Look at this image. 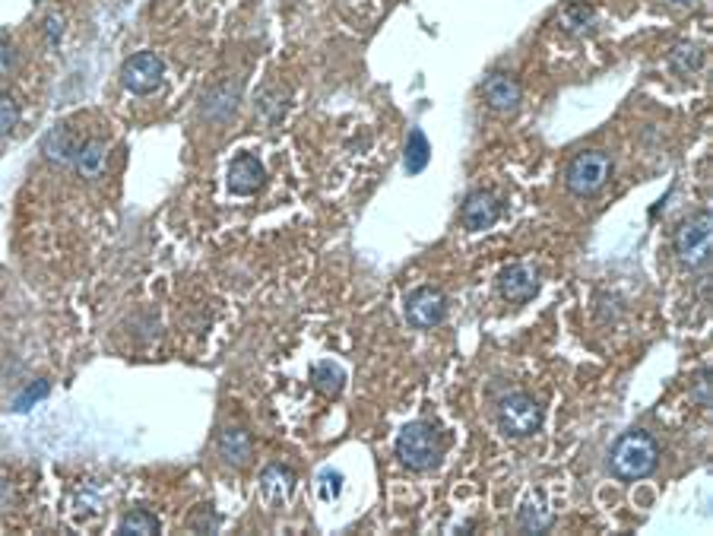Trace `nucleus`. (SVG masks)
<instances>
[{
    "mask_svg": "<svg viewBox=\"0 0 713 536\" xmlns=\"http://www.w3.org/2000/svg\"><path fill=\"white\" fill-rule=\"evenodd\" d=\"M660 448L647 432H628L612 448V470L622 479H644L656 470Z\"/></svg>",
    "mask_w": 713,
    "mask_h": 536,
    "instance_id": "1",
    "label": "nucleus"
},
{
    "mask_svg": "<svg viewBox=\"0 0 713 536\" xmlns=\"http://www.w3.org/2000/svg\"><path fill=\"white\" fill-rule=\"evenodd\" d=\"M397 457L400 464L412 473H425L438 464L441 457V438L428 422H409L397 438Z\"/></svg>",
    "mask_w": 713,
    "mask_h": 536,
    "instance_id": "2",
    "label": "nucleus"
},
{
    "mask_svg": "<svg viewBox=\"0 0 713 536\" xmlns=\"http://www.w3.org/2000/svg\"><path fill=\"white\" fill-rule=\"evenodd\" d=\"M710 232H713V219L710 213H694L685 223L675 229V254L679 261L691 270H701L710 264Z\"/></svg>",
    "mask_w": 713,
    "mask_h": 536,
    "instance_id": "3",
    "label": "nucleus"
},
{
    "mask_svg": "<svg viewBox=\"0 0 713 536\" xmlns=\"http://www.w3.org/2000/svg\"><path fill=\"white\" fill-rule=\"evenodd\" d=\"M542 425V406L530 394H508L498 406V429L511 438H530Z\"/></svg>",
    "mask_w": 713,
    "mask_h": 536,
    "instance_id": "4",
    "label": "nucleus"
},
{
    "mask_svg": "<svg viewBox=\"0 0 713 536\" xmlns=\"http://www.w3.org/2000/svg\"><path fill=\"white\" fill-rule=\"evenodd\" d=\"M609 175H612L609 156L599 153V150H587V153H580V156L571 159L568 172H565V184H568V191L577 194V197H593L609 181Z\"/></svg>",
    "mask_w": 713,
    "mask_h": 536,
    "instance_id": "5",
    "label": "nucleus"
},
{
    "mask_svg": "<svg viewBox=\"0 0 713 536\" xmlns=\"http://www.w3.org/2000/svg\"><path fill=\"white\" fill-rule=\"evenodd\" d=\"M121 83L134 96H153L165 83V64L156 51H137L130 54L121 67Z\"/></svg>",
    "mask_w": 713,
    "mask_h": 536,
    "instance_id": "6",
    "label": "nucleus"
},
{
    "mask_svg": "<svg viewBox=\"0 0 713 536\" xmlns=\"http://www.w3.org/2000/svg\"><path fill=\"white\" fill-rule=\"evenodd\" d=\"M406 318H409L412 327H419V330L438 327V324L447 318V299H444V292L431 289V286H422V289H416V292H409V299H406Z\"/></svg>",
    "mask_w": 713,
    "mask_h": 536,
    "instance_id": "7",
    "label": "nucleus"
},
{
    "mask_svg": "<svg viewBox=\"0 0 713 536\" xmlns=\"http://www.w3.org/2000/svg\"><path fill=\"white\" fill-rule=\"evenodd\" d=\"M267 181V172H264V162L251 153H238L232 162H229V172H225V184H229V191L238 194V197H251L264 188Z\"/></svg>",
    "mask_w": 713,
    "mask_h": 536,
    "instance_id": "8",
    "label": "nucleus"
},
{
    "mask_svg": "<svg viewBox=\"0 0 713 536\" xmlns=\"http://www.w3.org/2000/svg\"><path fill=\"white\" fill-rule=\"evenodd\" d=\"M520 96H523L520 83L511 77V73L495 70V73H489V77L482 80V99H485V105L495 108V112H501V115L517 112Z\"/></svg>",
    "mask_w": 713,
    "mask_h": 536,
    "instance_id": "9",
    "label": "nucleus"
},
{
    "mask_svg": "<svg viewBox=\"0 0 713 536\" xmlns=\"http://www.w3.org/2000/svg\"><path fill=\"white\" fill-rule=\"evenodd\" d=\"M498 292H501L508 302L523 305V302H530L533 295L539 292V276H536V270L527 267V264H511V267H504V270L498 273Z\"/></svg>",
    "mask_w": 713,
    "mask_h": 536,
    "instance_id": "10",
    "label": "nucleus"
},
{
    "mask_svg": "<svg viewBox=\"0 0 713 536\" xmlns=\"http://www.w3.org/2000/svg\"><path fill=\"white\" fill-rule=\"evenodd\" d=\"M241 102V83L232 80V83H219L216 89H210L203 96V105H200V112L206 121H213V124H222V121H229L235 115V108Z\"/></svg>",
    "mask_w": 713,
    "mask_h": 536,
    "instance_id": "11",
    "label": "nucleus"
},
{
    "mask_svg": "<svg viewBox=\"0 0 713 536\" xmlns=\"http://www.w3.org/2000/svg\"><path fill=\"white\" fill-rule=\"evenodd\" d=\"M463 226L469 232H485L498 223V200L489 191H473L463 203Z\"/></svg>",
    "mask_w": 713,
    "mask_h": 536,
    "instance_id": "12",
    "label": "nucleus"
},
{
    "mask_svg": "<svg viewBox=\"0 0 713 536\" xmlns=\"http://www.w3.org/2000/svg\"><path fill=\"white\" fill-rule=\"evenodd\" d=\"M77 150H80V137H77V131H73L70 124L54 127V131L45 134V140H42V153H45V159L54 162V165H67V162H73Z\"/></svg>",
    "mask_w": 713,
    "mask_h": 536,
    "instance_id": "13",
    "label": "nucleus"
},
{
    "mask_svg": "<svg viewBox=\"0 0 713 536\" xmlns=\"http://www.w3.org/2000/svg\"><path fill=\"white\" fill-rule=\"evenodd\" d=\"M216 448H219V457L225 460V464L245 467L254 445H251V435L245 429H238V425H225V429L219 432V438H216Z\"/></svg>",
    "mask_w": 713,
    "mask_h": 536,
    "instance_id": "14",
    "label": "nucleus"
},
{
    "mask_svg": "<svg viewBox=\"0 0 713 536\" xmlns=\"http://www.w3.org/2000/svg\"><path fill=\"white\" fill-rule=\"evenodd\" d=\"M105 159H108V143L105 140H86V143H80L77 156H73V165H77L80 178L99 181L105 175Z\"/></svg>",
    "mask_w": 713,
    "mask_h": 536,
    "instance_id": "15",
    "label": "nucleus"
},
{
    "mask_svg": "<svg viewBox=\"0 0 713 536\" xmlns=\"http://www.w3.org/2000/svg\"><path fill=\"white\" fill-rule=\"evenodd\" d=\"M289 489H292V473L286 467H267L260 473V492H264L267 502H273V505L283 502Z\"/></svg>",
    "mask_w": 713,
    "mask_h": 536,
    "instance_id": "16",
    "label": "nucleus"
},
{
    "mask_svg": "<svg viewBox=\"0 0 713 536\" xmlns=\"http://www.w3.org/2000/svg\"><path fill=\"white\" fill-rule=\"evenodd\" d=\"M311 381H314V387L324 397H336V394L343 391V384H346V372L336 362H321V365H314Z\"/></svg>",
    "mask_w": 713,
    "mask_h": 536,
    "instance_id": "17",
    "label": "nucleus"
},
{
    "mask_svg": "<svg viewBox=\"0 0 713 536\" xmlns=\"http://www.w3.org/2000/svg\"><path fill=\"white\" fill-rule=\"evenodd\" d=\"M593 20H596V13H593L590 4H584V0H577V4H568L565 10H561V16H558L561 29L571 32V35H584V32H590Z\"/></svg>",
    "mask_w": 713,
    "mask_h": 536,
    "instance_id": "18",
    "label": "nucleus"
},
{
    "mask_svg": "<svg viewBox=\"0 0 713 536\" xmlns=\"http://www.w3.org/2000/svg\"><path fill=\"white\" fill-rule=\"evenodd\" d=\"M428 159H431V146H428L425 134H422V131H412L409 140H406V172H409V175L425 172Z\"/></svg>",
    "mask_w": 713,
    "mask_h": 536,
    "instance_id": "19",
    "label": "nucleus"
},
{
    "mask_svg": "<svg viewBox=\"0 0 713 536\" xmlns=\"http://www.w3.org/2000/svg\"><path fill=\"white\" fill-rule=\"evenodd\" d=\"M517 527L523 533H542L552 527V514L542 508L539 502H527L520 508V517H517Z\"/></svg>",
    "mask_w": 713,
    "mask_h": 536,
    "instance_id": "20",
    "label": "nucleus"
},
{
    "mask_svg": "<svg viewBox=\"0 0 713 536\" xmlns=\"http://www.w3.org/2000/svg\"><path fill=\"white\" fill-rule=\"evenodd\" d=\"M121 533H137V536L159 533V517H156L153 511L134 508L130 514H124V521H121Z\"/></svg>",
    "mask_w": 713,
    "mask_h": 536,
    "instance_id": "21",
    "label": "nucleus"
},
{
    "mask_svg": "<svg viewBox=\"0 0 713 536\" xmlns=\"http://www.w3.org/2000/svg\"><path fill=\"white\" fill-rule=\"evenodd\" d=\"M283 108H286V92H279L276 86L260 92L257 112H260V118H264V121H276L279 115H283Z\"/></svg>",
    "mask_w": 713,
    "mask_h": 536,
    "instance_id": "22",
    "label": "nucleus"
},
{
    "mask_svg": "<svg viewBox=\"0 0 713 536\" xmlns=\"http://www.w3.org/2000/svg\"><path fill=\"white\" fill-rule=\"evenodd\" d=\"M20 124V105L13 102V96L0 92V137H10Z\"/></svg>",
    "mask_w": 713,
    "mask_h": 536,
    "instance_id": "23",
    "label": "nucleus"
},
{
    "mask_svg": "<svg viewBox=\"0 0 713 536\" xmlns=\"http://www.w3.org/2000/svg\"><path fill=\"white\" fill-rule=\"evenodd\" d=\"M701 61H704V54L694 48V45H679L672 51V67L679 70V73H694L701 67Z\"/></svg>",
    "mask_w": 713,
    "mask_h": 536,
    "instance_id": "24",
    "label": "nucleus"
},
{
    "mask_svg": "<svg viewBox=\"0 0 713 536\" xmlns=\"http://www.w3.org/2000/svg\"><path fill=\"white\" fill-rule=\"evenodd\" d=\"M691 394L698 400V406H710V368H701L691 381Z\"/></svg>",
    "mask_w": 713,
    "mask_h": 536,
    "instance_id": "25",
    "label": "nucleus"
},
{
    "mask_svg": "<svg viewBox=\"0 0 713 536\" xmlns=\"http://www.w3.org/2000/svg\"><path fill=\"white\" fill-rule=\"evenodd\" d=\"M191 530H197V533H216L219 530V517L210 508H197V514L191 517Z\"/></svg>",
    "mask_w": 713,
    "mask_h": 536,
    "instance_id": "26",
    "label": "nucleus"
},
{
    "mask_svg": "<svg viewBox=\"0 0 713 536\" xmlns=\"http://www.w3.org/2000/svg\"><path fill=\"white\" fill-rule=\"evenodd\" d=\"M45 394H48V381H35L32 391H26L20 400H16V410H29V406H32L35 400H42Z\"/></svg>",
    "mask_w": 713,
    "mask_h": 536,
    "instance_id": "27",
    "label": "nucleus"
},
{
    "mask_svg": "<svg viewBox=\"0 0 713 536\" xmlns=\"http://www.w3.org/2000/svg\"><path fill=\"white\" fill-rule=\"evenodd\" d=\"M10 67H13V51H10L7 42H0V77H4Z\"/></svg>",
    "mask_w": 713,
    "mask_h": 536,
    "instance_id": "28",
    "label": "nucleus"
},
{
    "mask_svg": "<svg viewBox=\"0 0 713 536\" xmlns=\"http://www.w3.org/2000/svg\"><path fill=\"white\" fill-rule=\"evenodd\" d=\"M45 26H48V39L58 42V35H61V20H58V16H54V20H48Z\"/></svg>",
    "mask_w": 713,
    "mask_h": 536,
    "instance_id": "29",
    "label": "nucleus"
},
{
    "mask_svg": "<svg viewBox=\"0 0 713 536\" xmlns=\"http://www.w3.org/2000/svg\"><path fill=\"white\" fill-rule=\"evenodd\" d=\"M669 4H679V7H685V4H694V0H669Z\"/></svg>",
    "mask_w": 713,
    "mask_h": 536,
    "instance_id": "30",
    "label": "nucleus"
}]
</instances>
